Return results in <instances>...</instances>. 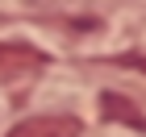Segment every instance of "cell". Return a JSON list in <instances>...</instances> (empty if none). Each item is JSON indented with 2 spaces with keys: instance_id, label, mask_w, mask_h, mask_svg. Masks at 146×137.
<instances>
[{
  "instance_id": "obj_3",
  "label": "cell",
  "mask_w": 146,
  "mask_h": 137,
  "mask_svg": "<svg viewBox=\"0 0 146 137\" xmlns=\"http://www.w3.org/2000/svg\"><path fill=\"white\" fill-rule=\"evenodd\" d=\"M100 104H104V116H113V121H125V125H134V129H142V125H146V116H142V112H134V108H129V100H121L117 91H104Z\"/></svg>"
},
{
  "instance_id": "obj_4",
  "label": "cell",
  "mask_w": 146,
  "mask_h": 137,
  "mask_svg": "<svg viewBox=\"0 0 146 137\" xmlns=\"http://www.w3.org/2000/svg\"><path fill=\"white\" fill-rule=\"evenodd\" d=\"M134 67H138V71H142V75H146V58H138V62H134Z\"/></svg>"
},
{
  "instance_id": "obj_1",
  "label": "cell",
  "mask_w": 146,
  "mask_h": 137,
  "mask_svg": "<svg viewBox=\"0 0 146 137\" xmlns=\"http://www.w3.org/2000/svg\"><path fill=\"white\" fill-rule=\"evenodd\" d=\"M84 125L67 112H46V116H29L21 125H13L9 137H79Z\"/></svg>"
},
{
  "instance_id": "obj_2",
  "label": "cell",
  "mask_w": 146,
  "mask_h": 137,
  "mask_svg": "<svg viewBox=\"0 0 146 137\" xmlns=\"http://www.w3.org/2000/svg\"><path fill=\"white\" fill-rule=\"evenodd\" d=\"M42 62V54H38L34 46H21V42H0V75L4 71H29Z\"/></svg>"
}]
</instances>
